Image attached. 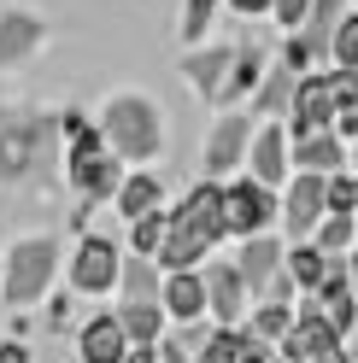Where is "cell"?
Here are the masks:
<instances>
[{"instance_id":"obj_18","label":"cell","mask_w":358,"mask_h":363,"mask_svg":"<svg viewBox=\"0 0 358 363\" xmlns=\"http://www.w3.org/2000/svg\"><path fill=\"white\" fill-rule=\"evenodd\" d=\"M341 12H347V0H311L305 18H300V30H288V35H300V48H305L311 65L329 53V30L341 24Z\"/></svg>"},{"instance_id":"obj_2","label":"cell","mask_w":358,"mask_h":363,"mask_svg":"<svg viewBox=\"0 0 358 363\" xmlns=\"http://www.w3.org/2000/svg\"><path fill=\"white\" fill-rule=\"evenodd\" d=\"M217 240H229V235H223L217 182L200 176L194 188L165 211V240H159V252H153V264H159V269H200Z\"/></svg>"},{"instance_id":"obj_26","label":"cell","mask_w":358,"mask_h":363,"mask_svg":"<svg viewBox=\"0 0 358 363\" xmlns=\"http://www.w3.org/2000/svg\"><path fill=\"white\" fill-rule=\"evenodd\" d=\"M259 77H264V53H259V48H247V41H235V77H229L235 100H247Z\"/></svg>"},{"instance_id":"obj_19","label":"cell","mask_w":358,"mask_h":363,"mask_svg":"<svg viewBox=\"0 0 358 363\" xmlns=\"http://www.w3.org/2000/svg\"><path fill=\"white\" fill-rule=\"evenodd\" d=\"M159 287H165V269L153 264V258H136L129 252L118 264V299H147V305H159Z\"/></svg>"},{"instance_id":"obj_30","label":"cell","mask_w":358,"mask_h":363,"mask_svg":"<svg viewBox=\"0 0 358 363\" xmlns=\"http://www.w3.org/2000/svg\"><path fill=\"white\" fill-rule=\"evenodd\" d=\"M329 129L341 135V141H358V106H341V111L329 118Z\"/></svg>"},{"instance_id":"obj_16","label":"cell","mask_w":358,"mask_h":363,"mask_svg":"<svg viewBox=\"0 0 358 363\" xmlns=\"http://www.w3.org/2000/svg\"><path fill=\"white\" fill-rule=\"evenodd\" d=\"M159 206H165V188H159V176H153V170H124L118 194H112V211H118L124 223H136V217L159 211Z\"/></svg>"},{"instance_id":"obj_5","label":"cell","mask_w":358,"mask_h":363,"mask_svg":"<svg viewBox=\"0 0 358 363\" xmlns=\"http://www.w3.org/2000/svg\"><path fill=\"white\" fill-rule=\"evenodd\" d=\"M217 206H223V235L247 240V235H259V229L276 223V188H264V182H253L247 170H235V176L217 182Z\"/></svg>"},{"instance_id":"obj_23","label":"cell","mask_w":358,"mask_h":363,"mask_svg":"<svg viewBox=\"0 0 358 363\" xmlns=\"http://www.w3.org/2000/svg\"><path fill=\"white\" fill-rule=\"evenodd\" d=\"M311 246L318 252H347L352 246V211H323V223L311 229Z\"/></svg>"},{"instance_id":"obj_9","label":"cell","mask_w":358,"mask_h":363,"mask_svg":"<svg viewBox=\"0 0 358 363\" xmlns=\"http://www.w3.org/2000/svg\"><path fill=\"white\" fill-rule=\"evenodd\" d=\"M48 48V18L30 6H0V71H18Z\"/></svg>"},{"instance_id":"obj_6","label":"cell","mask_w":358,"mask_h":363,"mask_svg":"<svg viewBox=\"0 0 358 363\" xmlns=\"http://www.w3.org/2000/svg\"><path fill=\"white\" fill-rule=\"evenodd\" d=\"M176 71H183V82L206 106H235V88H229V77H235V41H223V48H206V41H200L194 53H183Z\"/></svg>"},{"instance_id":"obj_14","label":"cell","mask_w":358,"mask_h":363,"mask_svg":"<svg viewBox=\"0 0 358 363\" xmlns=\"http://www.w3.org/2000/svg\"><path fill=\"white\" fill-rule=\"evenodd\" d=\"M288 164L294 170H318V176H335L347 170V141L335 129H311V135H294L288 141Z\"/></svg>"},{"instance_id":"obj_21","label":"cell","mask_w":358,"mask_h":363,"mask_svg":"<svg viewBox=\"0 0 358 363\" xmlns=\"http://www.w3.org/2000/svg\"><path fill=\"white\" fill-rule=\"evenodd\" d=\"M118 328H124V340H159L170 323H165V311L159 305H147V299H118Z\"/></svg>"},{"instance_id":"obj_27","label":"cell","mask_w":358,"mask_h":363,"mask_svg":"<svg viewBox=\"0 0 358 363\" xmlns=\"http://www.w3.org/2000/svg\"><path fill=\"white\" fill-rule=\"evenodd\" d=\"M329 94H335V111L358 106V71H329Z\"/></svg>"},{"instance_id":"obj_34","label":"cell","mask_w":358,"mask_h":363,"mask_svg":"<svg viewBox=\"0 0 358 363\" xmlns=\"http://www.w3.org/2000/svg\"><path fill=\"white\" fill-rule=\"evenodd\" d=\"M311 363H352V357H347V346H341V340H335V346H323Z\"/></svg>"},{"instance_id":"obj_37","label":"cell","mask_w":358,"mask_h":363,"mask_svg":"<svg viewBox=\"0 0 358 363\" xmlns=\"http://www.w3.org/2000/svg\"><path fill=\"white\" fill-rule=\"evenodd\" d=\"M347 170H358V141H347Z\"/></svg>"},{"instance_id":"obj_10","label":"cell","mask_w":358,"mask_h":363,"mask_svg":"<svg viewBox=\"0 0 358 363\" xmlns=\"http://www.w3.org/2000/svg\"><path fill=\"white\" fill-rule=\"evenodd\" d=\"M241 170H247L253 182H264V188H282V182L294 176V164H288V129L276 118H264L247 135V158H241Z\"/></svg>"},{"instance_id":"obj_35","label":"cell","mask_w":358,"mask_h":363,"mask_svg":"<svg viewBox=\"0 0 358 363\" xmlns=\"http://www.w3.org/2000/svg\"><path fill=\"white\" fill-rule=\"evenodd\" d=\"M347 281H352V293H358V246H347Z\"/></svg>"},{"instance_id":"obj_36","label":"cell","mask_w":358,"mask_h":363,"mask_svg":"<svg viewBox=\"0 0 358 363\" xmlns=\"http://www.w3.org/2000/svg\"><path fill=\"white\" fill-rule=\"evenodd\" d=\"M341 346H347V357H352V363H358V323H352V328H347V340H341Z\"/></svg>"},{"instance_id":"obj_32","label":"cell","mask_w":358,"mask_h":363,"mask_svg":"<svg viewBox=\"0 0 358 363\" xmlns=\"http://www.w3.org/2000/svg\"><path fill=\"white\" fill-rule=\"evenodd\" d=\"M0 363H36V352L24 340H0Z\"/></svg>"},{"instance_id":"obj_31","label":"cell","mask_w":358,"mask_h":363,"mask_svg":"<svg viewBox=\"0 0 358 363\" xmlns=\"http://www.w3.org/2000/svg\"><path fill=\"white\" fill-rule=\"evenodd\" d=\"M235 363H276V352L264 346V340H253V334H247V346H241V357H235Z\"/></svg>"},{"instance_id":"obj_33","label":"cell","mask_w":358,"mask_h":363,"mask_svg":"<svg viewBox=\"0 0 358 363\" xmlns=\"http://www.w3.org/2000/svg\"><path fill=\"white\" fill-rule=\"evenodd\" d=\"M229 12H241V18H259V12H271V0H223Z\"/></svg>"},{"instance_id":"obj_25","label":"cell","mask_w":358,"mask_h":363,"mask_svg":"<svg viewBox=\"0 0 358 363\" xmlns=\"http://www.w3.org/2000/svg\"><path fill=\"white\" fill-rule=\"evenodd\" d=\"M159 240H165V206L129 223V252H136V258H153V252H159Z\"/></svg>"},{"instance_id":"obj_29","label":"cell","mask_w":358,"mask_h":363,"mask_svg":"<svg viewBox=\"0 0 358 363\" xmlns=\"http://www.w3.org/2000/svg\"><path fill=\"white\" fill-rule=\"evenodd\" d=\"M118 363H159V340H129Z\"/></svg>"},{"instance_id":"obj_24","label":"cell","mask_w":358,"mask_h":363,"mask_svg":"<svg viewBox=\"0 0 358 363\" xmlns=\"http://www.w3.org/2000/svg\"><path fill=\"white\" fill-rule=\"evenodd\" d=\"M217 6L223 0H183V24H176V35H183L188 48H200L206 30H212V18H217Z\"/></svg>"},{"instance_id":"obj_15","label":"cell","mask_w":358,"mask_h":363,"mask_svg":"<svg viewBox=\"0 0 358 363\" xmlns=\"http://www.w3.org/2000/svg\"><path fill=\"white\" fill-rule=\"evenodd\" d=\"M276 269H282V240H276L271 229H259V235L241 240V252H235V276L247 281V299H259V287L271 281Z\"/></svg>"},{"instance_id":"obj_20","label":"cell","mask_w":358,"mask_h":363,"mask_svg":"<svg viewBox=\"0 0 358 363\" xmlns=\"http://www.w3.org/2000/svg\"><path fill=\"white\" fill-rule=\"evenodd\" d=\"M294 71H288V65H276V71H264L259 82H253V111L259 118H282L288 111V100H294Z\"/></svg>"},{"instance_id":"obj_7","label":"cell","mask_w":358,"mask_h":363,"mask_svg":"<svg viewBox=\"0 0 358 363\" xmlns=\"http://www.w3.org/2000/svg\"><path fill=\"white\" fill-rule=\"evenodd\" d=\"M323 176L318 170H294L282 182V194H276V223H282V235L288 240H311V229L323 223Z\"/></svg>"},{"instance_id":"obj_8","label":"cell","mask_w":358,"mask_h":363,"mask_svg":"<svg viewBox=\"0 0 358 363\" xmlns=\"http://www.w3.org/2000/svg\"><path fill=\"white\" fill-rule=\"evenodd\" d=\"M118 240L112 235H82L77 252H71V293H82V299H106L112 287H118Z\"/></svg>"},{"instance_id":"obj_28","label":"cell","mask_w":358,"mask_h":363,"mask_svg":"<svg viewBox=\"0 0 358 363\" xmlns=\"http://www.w3.org/2000/svg\"><path fill=\"white\" fill-rule=\"evenodd\" d=\"M305 6H311V0H271V12H264V18H276L282 30H300V18H305Z\"/></svg>"},{"instance_id":"obj_1","label":"cell","mask_w":358,"mask_h":363,"mask_svg":"<svg viewBox=\"0 0 358 363\" xmlns=\"http://www.w3.org/2000/svg\"><path fill=\"white\" fill-rule=\"evenodd\" d=\"M59 176V118L36 106H0V182L48 188Z\"/></svg>"},{"instance_id":"obj_13","label":"cell","mask_w":358,"mask_h":363,"mask_svg":"<svg viewBox=\"0 0 358 363\" xmlns=\"http://www.w3.org/2000/svg\"><path fill=\"white\" fill-rule=\"evenodd\" d=\"M159 311H165V323H176V328L206 323V281H200V269H165Z\"/></svg>"},{"instance_id":"obj_3","label":"cell","mask_w":358,"mask_h":363,"mask_svg":"<svg viewBox=\"0 0 358 363\" xmlns=\"http://www.w3.org/2000/svg\"><path fill=\"white\" fill-rule=\"evenodd\" d=\"M100 141L112 147V158L118 164H136V170H147L153 158H165V111H159V100H147V94H112L106 106H100Z\"/></svg>"},{"instance_id":"obj_17","label":"cell","mask_w":358,"mask_h":363,"mask_svg":"<svg viewBox=\"0 0 358 363\" xmlns=\"http://www.w3.org/2000/svg\"><path fill=\"white\" fill-rule=\"evenodd\" d=\"M124 346H129V340H124V328H118V316H112V311L88 316L82 334H77V357H82V363H118Z\"/></svg>"},{"instance_id":"obj_11","label":"cell","mask_w":358,"mask_h":363,"mask_svg":"<svg viewBox=\"0 0 358 363\" xmlns=\"http://www.w3.org/2000/svg\"><path fill=\"white\" fill-rule=\"evenodd\" d=\"M247 135H253V118H247V111H223V118L212 123L206 152H200V164H206L212 182H223V176L241 170V158H247Z\"/></svg>"},{"instance_id":"obj_4","label":"cell","mask_w":358,"mask_h":363,"mask_svg":"<svg viewBox=\"0 0 358 363\" xmlns=\"http://www.w3.org/2000/svg\"><path fill=\"white\" fill-rule=\"evenodd\" d=\"M53 276H59V235H24L0 258V305L36 311L53 293Z\"/></svg>"},{"instance_id":"obj_12","label":"cell","mask_w":358,"mask_h":363,"mask_svg":"<svg viewBox=\"0 0 358 363\" xmlns=\"http://www.w3.org/2000/svg\"><path fill=\"white\" fill-rule=\"evenodd\" d=\"M200 281H206V316L212 323H223V328H235L241 316H247V281L235 276V264H206L200 269Z\"/></svg>"},{"instance_id":"obj_22","label":"cell","mask_w":358,"mask_h":363,"mask_svg":"<svg viewBox=\"0 0 358 363\" xmlns=\"http://www.w3.org/2000/svg\"><path fill=\"white\" fill-rule=\"evenodd\" d=\"M335 71H358V12H341V24L329 30V53Z\"/></svg>"}]
</instances>
